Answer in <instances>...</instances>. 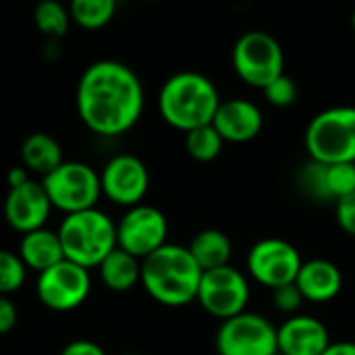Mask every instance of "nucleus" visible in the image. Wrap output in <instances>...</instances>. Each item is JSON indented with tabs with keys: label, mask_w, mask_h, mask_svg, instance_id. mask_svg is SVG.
Listing matches in <instances>:
<instances>
[{
	"label": "nucleus",
	"mask_w": 355,
	"mask_h": 355,
	"mask_svg": "<svg viewBox=\"0 0 355 355\" xmlns=\"http://www.w3.org/2000/svg\"><path fill=\"white\" fill-rule=\"evenodd\" d=\"M76 107L90 132L121 136L142 117L144 88L132 67L115 59H101L84 69L76 90Z\"/></svg>",
	"instance_id": "nucleus-1"
},
{
	"label": "nucleus",
	"mask_w": 355,
	"mask_h": 355,
	"mask_svg": "<svg viewBox=\"0 0 355 355\" xmlns=\"http://www.w3.org/2000/svg\"><path fill=\"white\" fill-rule=\"evenodd\" d=\"M203 270L189 247L167 243L142 259L140 284L165 307H182L197 301Z\"/></svg>",
	"instance_id": "nucleus-2"
},
{
	"label": "nucleus",
	"mask_w": 355,
	"mask_h": 355,
	"mask_svg": "<svg viewBox=\"0 0 355 355\" xmlns=\"http://www.w3.org/2000/svg\"><path fill=\"white\" fill-rule=\"evenodd\" d=\"M220 105L222 98L216 84L199 71H178L169 76L157 96L161 119L184 134L209 125Z\"/></svg>",
	"instance_id": "nucleus-3"
},
{
	"label": "nucleus",
	"mask_w": 355,
	"mask_h": 355,
	"mask_svg": "<svg viewBox=\"0 0 355 355\" xmlns=\"http://www.w3.org/2000/svg\"><path fill=\"white\" fill-rule=\"evenodd\" d=\"M65 259L92 270L117 249V224L98 207L69 214L59 226Z\"/></svg>",
	"instance_id": "nucleus-4"
},
{
	"label": "nucleus",
	"mask_w": 355,
	"mask_h": 355,
	"mask_svg": "<svg viewBox=\"0 0 355 355\" xmlns=\"http://www.w3.org/2000/svg\"><path fill=\"white\" fill-rule=\"evenodd\" d=\"M305 148L315 163H355V107L340 105L313 115L305 128Z\"/></svg>",
	"instance_id": "nucleus-5"
},
{
	"label": "nucleus",
	"mask_w": 355,
	"mask_h": 355,
	"mask_svg": "<svg viewBox=\"0 0 355 355\" xmlns=\"http://www.w3.org/2000/svg\"><path fill=\"white\" fill-rule=\"evenodd\" d=\"M42 187L53 203V209L65 216L94 209L103 197L101 173L82 161H63L57 169L42 178Z\"/></svg>",
	"instance_id": "nucleus-6"
},
{
	"label": "nucleus",
	"mask_w": 355,
	"mask_h": 355,
	"mask_svg": "<svg viewBox=\"0 0 355 355\" xmlns=\"http://www.w3.org/2000/svg\"><path fill=\"white\" fill-rule=\"evenodd\" d=\"M234 73L253 88L263 90L284 73V51L268 32H247L232 46Z\"/></svg>",
	"instance_id": "nucleus-7"
},
{
	"label": "nucleus",
	"mask_w": 355,
	"mask_h": 355,
	"mask_svg": "<svg viewBox=\"0 0 355 355\" xmlns=\"http://www.w3.org/2000/svg\"><path fill=\"white\" fill-rule=\"evenodd\" d=\"M216 349L218 355H276L278 328L259 313L243 311L220 324Z\"/></svg>",
	"instance_id": "nucleus-8"
},
{
	"label": "nucleus",
	"mask_w": 355,
	"mask_h": 355,
	"mask_svg": "<svg viewBox=\"0 0 355 355\" xmlns=\"http://www.w3.org/2000/svg\"><path fill=\"white\" fill-rule=\"evenodd\" d=\"M92 278L90 270L63 259L57 266L38 274L36 295L40 303L53 311L78 309L90 295Z\"/></svg>",
	"instance_id": "nucleus-9"
},
{
	"label": "nucleus",
	"mask_w": 355,
	"mask_h": 355,
	"mask_svg": "<svg viewBox=\"0 0 355 355\" xmlns=\"http://www.w3.org/2000/svg\"><path fill=\"white\" fill-rule=\"evenodd\" d=\"M249 295L251 288L247 276L232 266H224L203 272L197 301L209 315L224 322L245 311Z\"/></svg>",
	"instance_id": "nucleus-10"
},
{
	"label": "nucleus",
	"mask_w": 355,
	"mask_h": 355,
	"mask_svg": "<svg viewBox=\"0 0 355 355\" xmlns=\"http://www.w3.org/2000/svg\"><path fill=\"white\" fill-rule=\"evenodd\" d=\"M301 266L303 259L297 247L276 236L257 241L247 255V270L253 280L272 291L295 282Z\"/></svg>",
	"instance_id": "nucleus-11"
},
{
	"label": "nucleus",
	"mask_w": 355,
	"mask_h": 355,
	"mask_svg": "<svg viewBox=\"0 0 355 355\" xmlns=\"http://www.w3.org/2000/svg\"><path fill=\"white\" fill-rule=\"evenodd\" d=\"M167 218L153 205L130 207L117 222V247L140 261L167 245Z\"/></svg>",
	"instance_id": "nucleus-12"
},
{
	"label": "nucleus",
	"mask_w": 355,
	"mask_h": 355,
	"mask_svg": "<svg viewBox=\"0 0 355 355\" xmlns=\"http://www.w3.org/2000/svg\"><path fill=\"white\" fill-rule=\"evenodd\" d=\"M150 175L146 165L130 153L111 157L101 171L103 195L119 207H136L148 193Z\"/></svg>",
	"instance_id": "nucleus-13"
},
{
	"label": "nucleus",
	"mask_w": 355,
	"mask_h": 355,
	"mask_svg": "<svg viewBox=\"0 0 355 355\" xmlns=\"http://www.w3.org/2000/svg\"><path fill=\"white\" fill-rule=\"evenodd\" d=\"M3 209H5L7 224L17 232L28 234L46 228V220L51 218L53 203L42 182L28 180L21 187L9 189Z\"/></svg>",
	"instance_id": "nucleus-14"
},
{
	"label": "nucleus",
	"mask_w": 355,
	"mask_h": 355,
	"mask_svg": "<svg viewBox=\"0 0 355 355\" xmlns=\"http://www.w3.org/2000/svg\"><path fill=\"white\" fill-rule=\"evenodd\" d=\"M211 123L224 142L245 144L259 136L263 128V115L261 109L247 98H228L222 101Z\"/></svg>",
	"instance_id": "nucleus-15"
},
{
	"label": "nucleus",
	"mask_w": 355,
	"mask_h": 355,
	"mask_svg": "<svg viewBox=\"0 0 355 355\" xmlns=\"http://www.w3.org/2000/svg\"><path fill=\"white\" fill-rule=\"evenodd\" d=\"M328 345V328L313 315H291L278 328V353L282 355H322Z\"/></svg>",
	"instance_id": "nucleus-16"
},
{
	"label": "nucleus",
	"mask_w": 355,
	"mask_h": 355,
	"mask_svg": "<svg viewBox=\"0 0 355 355\" xmlns=\"http://www.w3.org/2000/svg\"><path fill=\"white\" fill-rule=\"evenodd\" d=\"M301 182L307 195L315 199L338 201L355 193V163L324 165L309 159L301 171Z\"/></svg>",
	"instance_id": "nucleus-17"
},
{
	"label": "nucleus",
	"mask_w": 355,
	"mask_h": 355,
	"mask_svg": "<svg viewBox=\"0 0 355 355\" xmlns=\"http://www.w3.org/2000/svg\"><path fill=\"white\" fill-rule=\"evenodd\" d=\"M295 284L301 291L305 301L326 303L340 293L343 274L338 266L328 259H307L303 261L295 278Z\"/></svg>",
	"instance_id": "nucleus-18"
},
{
	"label": "nucleus",
	"mask_w": 355,
	"mask_h": 355,
	"mask_svg": "<svg viewBox=\"0 0 355 355\" xmlns=\"http://www.w3.org/2000/svg\"><path fill=\"white\" fill-rule=\"evenodd\" d=\"M17 253L28 266V270H34L38 274L65 259L59 232L49 230V228H40V230L24 234Z\"/></svg>",
	"instance_id": "nucleus-19"
},
{
	"label": "nucleus",
	"mask_w": 355,
	"mask_h": 355,
	"mask_svg": "<svg viewBox=\"0 0 355 355\" xmlns=\"http://www.w3.org/2000/svg\"><path fill=\"white\" fill-rule=\"evenodd\" d=\"M63 148L59 140L46 132H34L21 142V165L38 175H49L63 163Z\"/></svg>",
	"instance_id": "nucleus-20"
},
{
	"label": "nucleus",
	"mask_w": 355,
	"mask_h": 355,
	"mask_svg": "<svg viewBox=\"0 0 355 355\" xmlns=\"http://www.w3.org/2000/svg\"><path fill=\"white\" fill-rule=\"evenodd\" d=\"M98 274L103 284L113 293H128L132 291L142 276V261L134 255H130L123 249L111 251L103 263L98 266Z\"/></svg>",
	"instance_id": "nucleus-21"
},
{
	"label": "nucleus",
	"mask_w": 355,
	"mask_h": 355,
	"mask_svg": "<svg viewBox=\"0 0 355 355\" xmlns=\"http://www.w3.org/2000/svg\"><path fill=\"white\" fill-rule=\"evenodd\" d=\"M189 249H191L193 257L197 259V263L201 266L203 272L230 266L232 243L222 230H216V228L201 230L199 234H195Z\"/></svg>",
	"instance_id": "nucleus-22"
},
{
	"label": "nucleus",
	"mask_w": 355,
	"mask_h": 355,
	"mask_svg": "<svg viewBox=\"0 0 355 355\" xmlns=\"http://www.w3.org/2000/svg\"><path fill=\"white\" fill-rule=\"evenodd\" d=\"M117 11V0H69L71 21L88 32L103 30Z\"/></svg>",
	"instance_id": "nucleus-23"
},
{
	"label": "nucleus",
	"mask_w": 355,
	"mask_h": 355,
	"mask_svg": "<svg viewBox=\"0 0 355 355\" xmlns=\"http://www.w3.org/2000/svg\"><path fill=\"white\" fill-rule=\"evenodd\" d=\"M34 24L40 34L49 38H63L71 24L69 7L61 5L59 0H40L34 9Z\"/></svg>",
	"instance_id": "nucleus-24"
},
{
	"label": "nucleus",
	"mask_w": 355,
	"mask_h": 355,
	"mask_svg": "<svg viewBox=\"0 0 355 355\" xmlns=\"http://www.w3.org/2000/svg\"><path fill=\"white\" fill-rule=\"evenodd\" d=\"M184 144H187V153L195 161L209 163V161L220 157L226 142L220 136V132L214 128V123H209V125H201V128H195V130L187 132Z\"/></svg>",
	"instance_id": "nucleus-25"
},
{
	"label": "nucleus",
	"mask_w": 355,
	"mask_h": 355,
	"mask_svg": "<svg viewBox=\"0 0 355 355\" xmlns=\"http://www.w3.org/2000/svg\"><path fill=\"white\" fill-rule=\"evenodd\" d=\"M26 278L28 266L24 263L19 253L0 249V295L11 297L26 284Z\"/></svg>",
	"instance_id": "nucleus-26"
},
{
	"label": "nucleus",
	"mask_w": 355,
	"mask_h": 355,
	"mask_svg": "<svg viewBox=\"0 0 355 355\" xmlns=\"http://www.w3.org/2000/svg\"><path fill=\"white\" fill-rule=\"evenodd\" d=\"M263 96L266 101L272 105V107H291L295 101H297V84L291 76L282 73L280 78H276L270 86H266L263 90Z\"/></svg>",
	"instance_id": "nucleus-27"
},
{
	"label": "nucleus",
	"mask_w": 355,
	"mask_h": 355,
	"mask_svg": "<svg viewBox=\"0 0 355 355\" xmlns=\"http://www.w3.org/2000/svg\"><path fill=\"white\" fill-rule=\"evenodd\" d=\"M303 301L305 299H303V295H301V291L297 288L295 282L274 288V305L282 313H295L301 307Z\"/></svg>",
	"instance_id": "nucleus-28"
},
{
	"label": "nucleus",
	"mask_w": 355,
	"mask_h": 355,
	"mask_svg": "<svg viewBox=\"0 0 355 355\" xmlns=\"http://www.w3.org/2000/svg\"><path fill=\"white\" fill-rule=\"evenodd\" d=\"M334 218L343 232H347L349 236H355V193L336 201Z\"/></svg>",
	"instance_id": "nucleus-29"
},
{
	"label": "nucleus",
	"mask_w": 355,
	"mask_h": 355,
	"mask_svg": "<svg viewBox=\"0 0 355 355\" xmlns=\"http://www.w3.org/2000/svg\"><path fill=\"white\" fill-rule=\"evenodd\" d=\"M19 320L17 305L11 301V297L0 295V334H9Z\"/></svg>",
	"instance_id": "nucleus-30"
},
{
	"label": "nucleus",
	"mask_w": 355,
	"mask_h": 355,
	"mask_svg": "<svg viewBox=\"0 0 355 355\" xmlns=\"http://www.w3.org/2000/svg\"><path fill=\"white\" fill-rule=\"evenodd\" d=\"M61 355H107V353H105V349L98 343L86 340V338H78V340H71L69 345H65Z\"/></svg>",
	"instance_id": "nucleus-31"
},
{
	"label": "nucleus",
	"mask_w": 355,
	"mask_h": 355,
	"mask_svg": "<svg viewBox=\"0 0 355 355\" xmlns=\"http://www.w3.org/2000/svg\"><path fill=\"white\" fill-rule=\"evenodd\" d=\"M28 180H32V178H30V171H28L24 165H17V167L9 169V173H7V182H9V189L21 187V184H26Z\"/></svg>",
	"instance_id": "nucleus-32"
},
{
	"label": "nucleus",
	"mask_w": 355,
	"mask_h": 355,
	"mask_svg": "<svg viewBox=\"0 0 355 355\" xmlns=\"http://www.w3.org/2000/svg\"><path fill=\"white\" fill-rule=\"evenodd\" d=\"M322 355H355V343H351V340L330 343L328 349Z\"/></svg>",
	"instance_id": "nucleus-33"
},
{
	"label": "nucleus",
	"mask_w": 355,
	"mask_h": 355,
	"mask_svg": "<svg viewBox=\"0 0 355 355\" xmlns=\"http://www.w3.org/2000/svg\"><path fill=\"white\" fill-rule=\"evenodd\" d=\"M351 28H353V32H355V9H353V13H351Z\"/></svg>",
	"instance_id": "nucleus-34"
},
{
	"label": "nucleus",
	"mask_w": 355,
	"mask_h": 355,
	"mask_svg": "<svg viewBox=\"0 0 355 355\" xmlns=\"http://www.w3.org/2000/svg\"><path fill=\"white\" fill-rule=\"evenodd\" d=\"M121 355H142V353H121Z\"/></svg>",
	"instance_id": "nucleus-35"
},
{
	"label": "nucleus",
	"mask_w": 355,
	"mask_h": 355,
	"mask_svg": "<svg viewBox=\"0 0 355 355\" xmlns=\"http://www.w3.org/2000/svg\"><path fill=\"white\" fill-rule=\"evenodd\" d=\"M148 3H155V0H148Z\"/></svg>",
	"instance_id": "nucleus-36"
},
{
	"label": "nucleus",
	"mask_w": 355,
	"mask_h": 355,
	"mask_svg": "<svg viewBox=\"0 0 355 355\" xmlns=\"http://www.w3.org/2000/svg\"><path fill=\"white\" fill-rule=\"evenodd\" d=\"M276 355H282V353H276Z\"/></svg>",
	"instance_id": "nucleus-37"
}]
</instances>
